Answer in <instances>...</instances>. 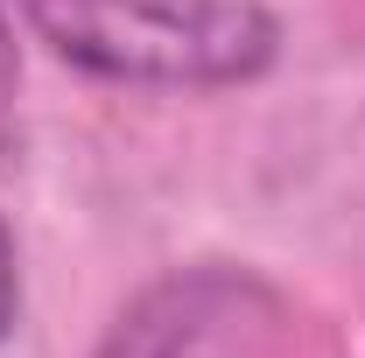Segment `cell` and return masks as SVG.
Returning <instances> with one entry per match:
<instances>
[{
    "instance_id": "3",
    "label": "cell",
    "mask_w": 365,
    "mask_h": 358,
    "mask_svg": "<svg viewBox=\"0 0 365 358\" xmlns=\"http://www.w3.org/2000/svg\"><path fill=\"white\" fill-rule=\"evenodd\" d=\"M14 310H21V274H14V239L0 225V337L14 330Z\"/></svg>"
},
{
    "instance_id": "2",
    "label": "cell",
    "mask_w": 365,
    "mask_h": 358,
    "mask_svg": "<svg viewBox=\"0 0 365 358\" xmlns=\"http://www.w3.org/2000/svg\"><path fill=\"white\" fill-rule=\"evenodd\" d=\"M288 310L260 274L182 267L113 323L98 358H288Z\"/></svg>"
},
{
    "instance_id": "4",
    "label": "cell",
    "mask_w": 365,
    "mask_h": 358,
    "mask_svg": "<svg viewBox=\"0 0 365 358\" xmlns=\"http://www.w3.org/2000/svg\"><path fill=\"white\" fill-rule=\"evenodd\" d=\"M14 71H21V56H14V29H7V7H0V98L14 91Z\"/></svg>"
},
{
    "instance_id": "1",
    "label": "cell",
    "mask_w": 365,
    "mask_h": 358,
    "mask_svg": "<svg viewBox=\"0 0 365 358\" xmlns=\"http://www.w3.org/2000/svg\"><path fill=\"white\" fill-rule=\"evenodd\" d=\"M29 29L63 63L120 85H239L281 43L260 0H29Z\"/></svg>"
}]
</instances>
